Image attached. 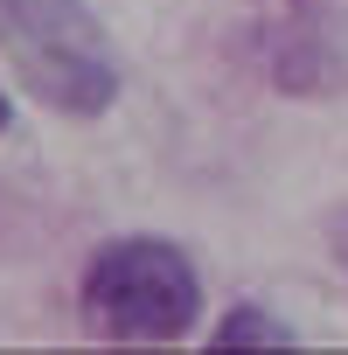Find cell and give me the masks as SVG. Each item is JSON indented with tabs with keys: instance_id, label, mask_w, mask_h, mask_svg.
Listing matches in <instances>:
<instances>
[{
	"instance_id": "cell-1",
	"label": "cell",
	"mask_w": 348,
	"mask_h": 355,
	"mask_svg": "<svg viewBox=\"0 0 348 355\" xmlns=\"http://www.w3.org/2000/svg\"><path fill=\"white\" fill-rule=\"evenodd\" d=\"M0 56L35 105L63 119H105L119 105V63L84 0H0Z\"/></svg>"
},
{
	"instance_id": "cell-2",
	"label": "cell",
	"mask_w": 348,
	"mask_h": 355,
	"mask_svg": "<svg viewBox=\"0 0 348 355\" xmlns=\"http://www.w3.org/2000/svg\"><path fill=\"white\" fill-rule=\"evenodd\" d=\"M77 306L98 341H182L202 320V279L167 237H112L84 265Z\"/></svg>"
},
{
	"instance_id": "cell-3",
	"label": "cell",
	"mask_w": 348,
	"mask_h": 355,
	"mask_svg": "<svg viewBox=\"0 0 348 355\" xmlns=\"http://www.w3.org/2000/svg\"><path fill=\"white\" fill-rule=\"evenodd\" d=\"M209 341H216V348H293L299 334H293L279 313H265V306H230Z\"/></svg>"
},
{
	"instance_id": "cell-4",
	"label": "cell",
	"mask_w": 348,
	"mask_h": 355,
	"mask_svg": "<svg viewBox=\"0 0 348 355\" xmlns=\"http://www.w3.org/2000/svg\"><path fill=\"white\" fill-rule=\"evenodd\" d=\"M8 125H15V105H8V98H0V132H8Z\"/></svg>"
},
{
	"instance_id": "cell-5",
	"label": "cell",
	"mask_w": 348,
	"mask_h": 355,
	"mask_svg": "<svg viewBox=\"0 0 348 355\" xmlns=\"http://www.w3.org/2000/svg\"><path fill=\"white\" fill-rule=\"evenodd\" d=\"M334 244H341V258H348V216H341V230H334Z\"/></svg>"
}]
</instances>
